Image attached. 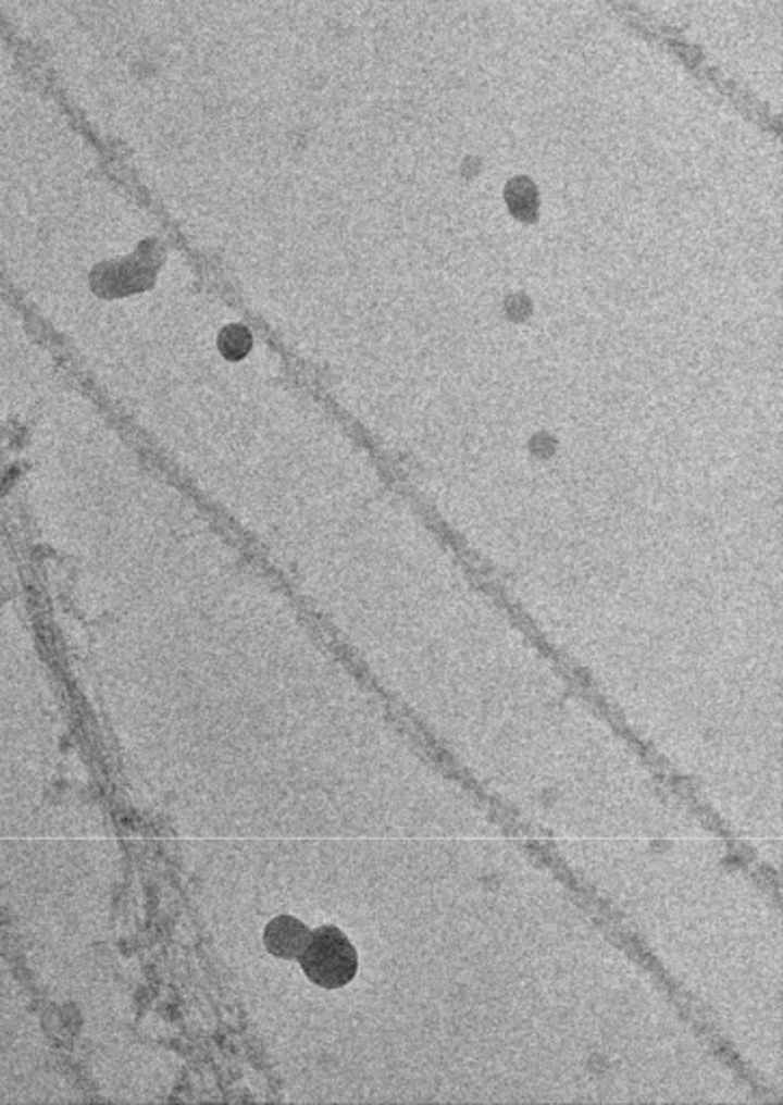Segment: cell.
<instances>
[{"mask_svg":"<svg viewBox=\"0 0 783 1105\" xmlns=\"http://www.w3.org/2000/svg\"><path fill=\"white\" fill-rule=\"evenodd\" d=\"M309 940L311 931L291 916L274 918L263 933L265 948L281 959H300Z\"/></svg>","mask_w":783,"mask_h":1105,"instance_id":"7a4b0ae2","label":"cell"},{"mask_svg":"<svg viewBox=\"0 0 783 1105\" xmlns=\"http://www.w3.org/2000/svg\"><path fill=\"white\" fill-rule=\"evenodd\" d=\"M307 978L324 989L346 986L359 969V957L350 940L335 927H322L311 933V940L300 957Z\"/></svg>","mask_w":783,"mask_h":1105,"instance_id":"6da1fadb","label":"cell"}]
</instances>
